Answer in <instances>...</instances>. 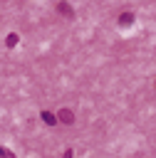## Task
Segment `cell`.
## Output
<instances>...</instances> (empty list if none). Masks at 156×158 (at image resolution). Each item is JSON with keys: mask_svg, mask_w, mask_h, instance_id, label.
Segmentation results:
<instances>
[{"mask_svg": "<svg viewBox=\"0 0 156 158\" xmlns=\"http://www.w3.org/2000/svg\"><path fill=\"white\" fill-rule=\"evenodd\" d=\"M57 121H62V123H74V111L72 109H59L57 111Z\"/></svg>", "mask_w": 156, "mask_h": 158, "instance_id": "obj_1", "label": "cell"}, {"mask_svg": "<svg viewBox=\"0 0 156 158\" xmlns=\"http://www.w3.org/2000/svg\"><path fill=\"white\" fill-rule=\"evenodd\" d=\"M131 22H134V15H131V12H121V15H119V25H121V27H129Z\"/></svg>", "mask_w": 156, "mask_h": 158, "instance_id": "obj_2", "label": "cell"}, {"mask_svg": "<svg viewBox=\"0 0 156 158\" xmlns=\"http://www.w3.org/2000/svg\"><path fill=\"white\" fill-rule=\"evenodd\" d=\"M42 118H45L47 126H54L57 123V114H52V111H42Z\"/></svg>", "mask_w": 156, "mask_h": 158, "instance_id": "obj_3", "label": "cell"}, {"mask_svg": "<svg viewBox=\"0 0 156 158\" xmlns=\"http://www.w3.org/2000/svg\"><path fill=\"white\" fill-rule=\"evenodd\" d=\"M17 42H20V37H17V35H15V32H10V35H7V37H5V44H7V47H15V44H17Z\"/></svg>", "mask_w": 156, "mask_h": 158, "instance_id": "obj_4", "label": "cell"}, {"mask_svg": "<svg viewBox=\"0 0 156 158\" xmlns=\"http://www.w3.org/2000/svg\"><path fill=\"white\" fill-rule=\"evenodd\" d=\"M57 10H59L62 15H69V17H72V7H69L67 2H59V5H57Z\"/></svg>", "mask_w": 156, "mask_h": 158, "instance_id": "obj_5", "label": "cell"}, {"mask_svg": "<svg viewBox=\"0 0 156 158\" xmlns=\"http://www.w3.org/2000/svg\"><path fill=\"white\" fill-rule=\"evenodd\" d=\"M0 158H17L10 148H5V146H0Z\"/></svg>", "mask_w": 156, "mask_h": 158, "instance_id": "obj_6", "label": "cell"}, {"mask_svg": "<svg viewBox=\"0 0 156 158\" xmlns=\"http://www.w3.org/2000/svg\"><path fill=\"white\" fill-rule=\"evenodd\" d=\"M62 158H74V151H72V148H64V153H62Z\"/></svg>", "mask_w": 156, "mask_h": 158, "instance_id": "obj_7", "label": "cell"}]
</instances>
